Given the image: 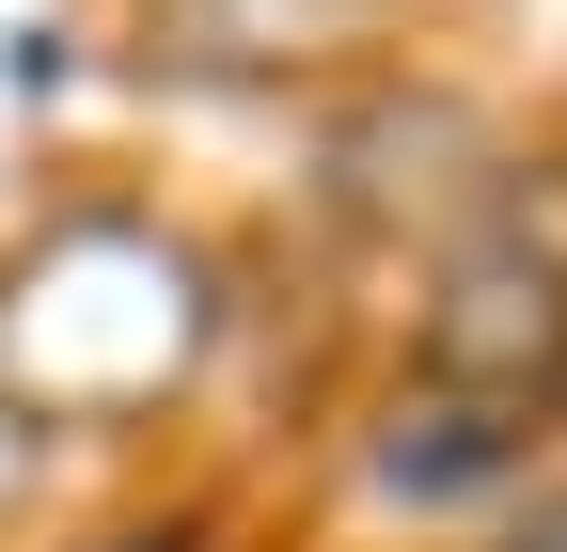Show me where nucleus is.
Returning <instances> with one entry per match:
<instances>
[{"label": "nucleus", "instance_id": "obj_1", "mask_svg": "<svg viewBox=\"0 0 567 552\" xmlns=\"http://www.w3.org/2000/svg\"><path fill=\"white\" fill-rule=\"evenodd\" d=\"M32 490V427H17V395H0V505Z\"/></svg>", "mask_w": 567, "mask_h": 552}]
</instances>
